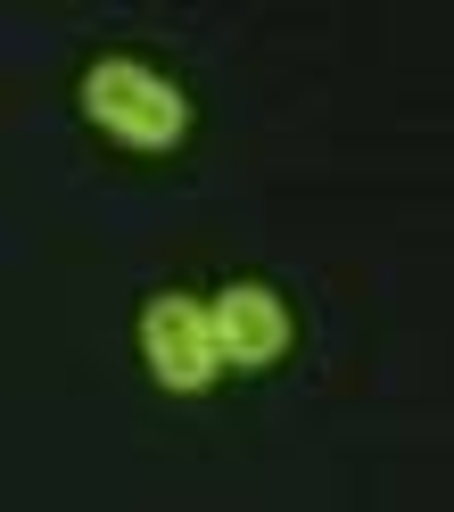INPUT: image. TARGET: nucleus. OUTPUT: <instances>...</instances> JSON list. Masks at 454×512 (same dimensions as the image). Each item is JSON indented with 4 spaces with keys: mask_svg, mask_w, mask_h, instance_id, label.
<instances>
[{
    "mask_svg": "<svg viewBox=\"0 0 454 512\" xmlns=\"http://www.w3.org/2000/svg\"><path fill=\"white\" fill-rule=\"evenodd\" d=\"M83 108H91V124H108L124 149H182V133H190V100L166 75L133 67V58H100V67L83 75Z\"/></svg>",
    "mask_w": 454,
    "mask_h": 512,
    "instance_id": "1",
    "label": "nucleus"
},
{
    "mask_svg": "<svg viewBox=\"0 0 454 512\" xmlns=\"http://www.w3.org/2000/svg\"><path fill=\"white\" fill-rule=\"evenodd\" d=\"M141 347H149V372L166 380V389L199 397L207 380H215V364H223L215 306H199V298H149L141 306Z\"/></svg>",
    "mask_w": 454,
    "mask_h": 512,
    "instance_id": "2",
    "label": "nucleus"
},
{
    "mask_svg": "<svg viewBox=\"0 0 454 512\" xmlns=\"http://www.w3.org/2000/svg\"><path fill=\"white\" fill-rule=\"evenodd\" d=\"M215 347H223V364H273L289 347V306L273 290H256V281L223 290L215 298Z\"/></svg>",
    "mask_w": 454,
    "mask_h": 512,
    "instance_id": "3",
    "label": "nucleus"
}]
</instances>
